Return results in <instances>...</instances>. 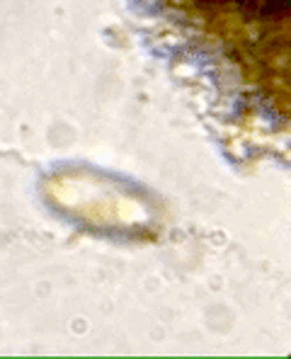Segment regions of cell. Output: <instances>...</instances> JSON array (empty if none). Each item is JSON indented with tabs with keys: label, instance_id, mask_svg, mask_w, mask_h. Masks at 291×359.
<instances>
[{
	"label": "cell",
	"instance_id": "obj_1",
	"mask_svg": "<svg viewBox=\"0 0 291 359\" xmlns=\"http://www.w3.org/2000/svg\"><path fill=\"white\" fill-rule=\"evenodd\" d=\"M238 5H241V10L255 13L260 17H284L291 10L289 3H238Z\"/></svg>",
	"mask_w": 291,
	"mask_h": 359
}]
</instances>
